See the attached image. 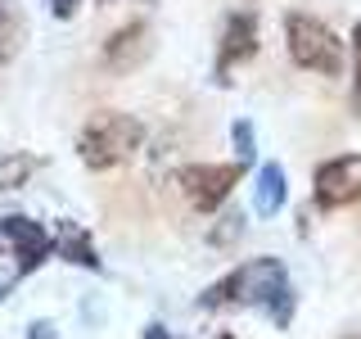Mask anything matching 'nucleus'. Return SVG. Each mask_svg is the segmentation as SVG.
<instances>
[{
  "label": "nucleus",
  "mask_w": 361,
  "mask_h": 339,
  "mask_svg": "<svg viewBox=\"0 0 361 339\" xmlns=\"http://www.w3.org/2000/svg\"><path fill=\"white\" fill-rule=\"evenodd\" d=\"M145 141V127L131 118V113H95V118L82 127L77 136V154H82L86 167H95V172H109V167L127 163V158L140 150Z\"/></svg>",
  "instance_id": "nucleus-2"
},
{
  "label": "nucleus",
  "mask_w": 361,
  "mask_h": 339,
  "mask_svg": "<svg viewBox=\"0 0 361 339\" xmlns=\"http://www.w3.org/2000/svg\"><path fill=\"white\" fill-rule=\"evenodd\" d=\"M289 276H285V263L280 258H253V263L235 267L231 276H221L217 285H208L199 294V308H267L271 294L285 290Z\"/></svg>",
  "instance_id": "nucleus-1"
},
{
  "label": "nucleus",
  "mask_w": 361,
  "mask_h": 339,
  "mask_svg": "<svg viewBox=\"0 0 361 339\" xmlns=\"http://www.w3.org/2000/svg\"><path fill=\"white\" fill-rule=\"evenodd\" d=\"M361 199V154H338L316 167V203L321 208H348Z\"/></svg>",
  "instance_id": "nucleus-5"
},
{
  "label": "nucleus",
  "mask_w": 361,
  "mask_h": 339,
  "mask_svg": "<svg viewBox=\"0 0 361 339\" xmlns=\"http://www.w3.org/2000/svg\"><path fill=\"white\" fill-rule=\"evenodd\" d=\"M231 141H235V154H240V167H248V163H253V154H257L253 122H248V118H235V127H231Z\"/></svg>",
  "instance_id": "nucleus-13"
},
{
  "label": "nucleus",
  "mask_w": 361,
  "mask_h": 339,
  "mask_svg": "<svg viewBox=\"0 0 361 339\" xmlns=\"http://www.w3.org/2000/svg\"><path fill=\"white\" fill-rule=\"evenodd\" d=\"M240 163H195V167H180L176 186L185 190V199L195 203L199 213H212L231 199V190L240 186Z\"/></svg>",
  "instance_id": "nucleus-4"
},
{
  "label": "nucleus",
  "mask_w": 361,
  "mask_h": 339,
  "mask_svg": "<svg viewBox=\"0 0 361 339\" xmlns=\"http://www.w3.org/2000/svg\"><path fill=\"white\" fill-rule=\"evenodd\" d=\"M289 199V186H285V167L280 163H262L257 167V186H253V208L262 218H276Z\"/></svg>",
  "instance_id": "nucleus-9"
},
{
  "label": "nucleus",
  "mask_w": 361,
  "mask_h": 339,
  "mask_svg": "<svg viewBox=\"0 0 361 339\" xmlns=\"http://www.w3.org/2000/svg\"><path fill=\"white\" fill-rule=\"evenodd\" d=\"M240 235H244V213H226V218L212 226L208 240L212 244H231V240H240Z\"/></svg>",
  "instance_id": "nucleus-15"
},
{
  "label": "nucleus",
  "mask_w": 361,
  "mask_h": 339,
  "mask_svg": "<svg viewBox=\"0 0 361 339\" xmlns=\"http://www.w3.org/2000/svg\"><path fill=\"white\" fill-rule=\"evenodd\" d=\"M32 172H37V158H32V154H9V158H0V190H18Z\"/></svg>",
  "instance_id": "nucleus-12"
},
{
  "label": "nucleus",
  "mask_w": 361,
  "mask_h": 339,
  "mask_svg": "<svg viewBox=\"0 0 361 339\" xmlns=\"http://www.w3.org/2000/svg\"><path fill=\"white\" fill-rule=\"evenodd\" d=\"M293 303H298V299H293V285H285V290H276V294H271V303H267V316H271V321H276L280 326V331H285V326L293 321Z\"/></svg>",
  "instance_id": "nucleus-14"
},
{
  "label": "nucleus",
  "mask_w": 361,
  "mask_h": 339,
  "mask_svg": "<svg viewBox=\"0 0 361 339\" xmlns=\"http://www.w3.org/2000/svg\"><path fill=\"white\" fill-rule=\"evenodd\" d=\"M0 235H5V240L14 244V254H18V276L37 271V267L45 263V258L54 254V240H50V231H45L41 222L23 218V213H14V218H5V222H0Z\"/></svg>",
  "instance_id": "nucleus-6"
},
{
  "label": "nucleus",
  "mask_w": 361,
  "mask_h": 339,
  "mask_svg": "<svg viewBox=\"0 0 361 339\" xmlns=\"http://www.w3.org/2000/svg\"><path fill=\"white\" fill-rule=\"evenodd\" d=\"M54 249H59V258H68V263H77L86 271H99V254H95L90 235L77 222H59V240H54Z\"/></svg>",
  "instance_id": "nucleus-10"
},
{
  "label": "nucleus",
  "mask_w": 361,
  "mask_h": 339,
  "mask_svg": "<svg viewBox=\"0 0 361 339\" xmlns=\"http://www.w3.org/2000/svg\"><path fill=\"white\" fill-rule=\"evenodd\" d=\"M27 339H59V335H54L50 321H32V326H27Z\"/></svg>",
  "instance_id": "nucleus-18"
},
{
  "label": "nucleus",
  "mask_w": 361,
  "mask_h": 339,
  "mask_svg": "<svg viewBox=\"0 0 361 339\" xmlns=\"http://www.w3.org/2000/svg\"><path fill=\"white\" fill-rule=\"evenodd\" d=\"M77 5H82V0H50L54 18H73V14H77Z\"/></svg>",
  "instance_id": "nucleus-17"
},
{
  "label": "nucleus",
  "mask_w": 361,
  "mask_h": 339,
  "mask_svg": "<svg viewBox=\"0 0 361 339\" xmlns=\"http://www.w3.org/2000/svg\"><path fill=\"white\" fill-rule=\"evenodd\" d=\"M221 339H231V335H221Z\"/></svg>",
  "instance_id": "nucleus-20"
},
{
  "label": "nucleus",
  "mask_w": 361,
  "mask_h": 339,
  "mask_svg": "<svg viewBox=\"0 0 361 339\" xmlns=\"http://www.w3.org/2000/svg\"><path fill=\"white\" fill-rule=\"evenodd\" d=\"M149 50H154V32H149V23H122L118 32L104 41V68L109 73H131V68H140L145 59H149Z\"/></svg>",
  "instance_id": "nucleus-7"
},
{
  "label": "nucleus",
  "mask_w": 361,
  "mask_h": 339,
  "mask_svg": "<svg viewBox=\"0 0 361 339\" xmlns=\"http://www.w3.org/2000/svg\"><path fill=\"white\" fill-rule=\"evenodd\" d=\"M145 339H167V331L163 326H145Z\"/></svg>",
  "instance_id": "nucleus-19"
},
{
  "label": "nucleus",
  "mask_w": 361,
  "mask_h": 339,
  "mask_svg": "<svg viewBox=\"0 0 361 339\" xmlns=\"http://www.w3.org/2000/svg\"><path fill=\"white\" fill-rule=\"evenodd\" d=\"M23 37H27V18L18 0H0V64H9L23 50Z\"/></svg>",
  "instance_id": "nucleus-11"
},
{
  "label": "nucleus",
  "mask_w": 361,
  "mask_h": 339,
  "mask_svg": "<svg viewBox=\"0 0 361 339\" xmlns=\"http://www.w3.org/2000/svg\"><path fill=\"white\" fill-rule=\"evenodd\" d=\"M253 50H257V18L231 14L221 28V45H217V86H231V68L253 59Z\"/></svg>",
  "instance_id": "nucleus-8"
},
{
  "label": "nucleus",
  "mask_w": 361,
  "mask_h": 339,
  "mask_svg": "<svg viewBox=\"0 0 361 339\" xmlns=\"http://www.w3.org/2000/svg\"><path fill=\"white\" fill-rule=\"evenodd\" d=\"M285 41H289V59L307 73L338 77L343 73V41L312 14H289L285 18Z\"/></svg>",
  "instance_id": "nucleus-3"
},
{
  "label": "nucleus",
  "mask_w": 361,
  "mask_h": 339,
  "mask_svg": "<svg viewBox=\"0 0 361 339\" xmlns=\"http://www.w3.org/2000/svg\"><path fill=\"white\" fill-rule=\"evenodd\" d=\"M353 109L361 113V23L353 28Z\"/></svg>",
  "instance_id": "nucleus-16"
}]
</instances>
